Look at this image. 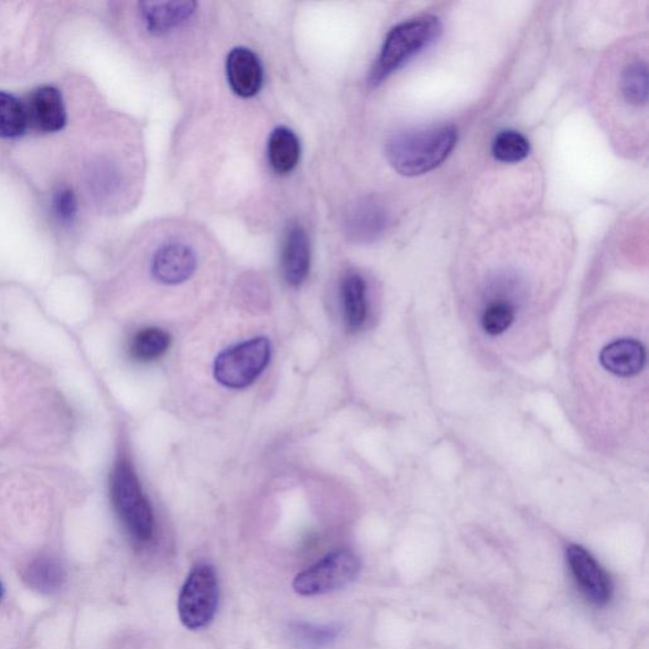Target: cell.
Instances as JSON below:
<instances>
[{
    "instance_id": "obj_5",
    "label": "cell",
    "mask_w": 649,
    "mask_h": 649,
    "mask_svg": "<svg viewBox=\"0 0 649 649\" xmlns=\"http://www.w3.org/2000/svg\"><path fill=\"white\" fill-rule=\"evenodd\" d=\"M361 563L350 550H336L299 573L293 589L300 596H318L338 592L359 576Z\"/></svg>"
},
{
    "instance_id": "obj_8",
    "label": "cell",
    "mask_w": 649,
    "mask_h": 649,
    "mask_svg": "<svg viewBox=\"0 0 649 649\" xmlns=\"http://www.w3.org/2000/svg\"><path fill=\"white\" fill-rule=\"evenodd\" d=\"M29 129L53 133L62 131L67 122V112L62 91L53 86L33 89L23 99Z\"/></svg>"
},
{
    "instance_id": "obj_10",
    "label": "cell",
    "mask_w": 649,
    "mask_h": 649,
    "mask_svg": "<svg viewBox=\"0 0 649 649\" xmlns=\"http://www.w3.org/2000/svg\"><path fill=\"white\" fill-rule=\"evenodd\" d=\"M196 2H142L139 15L151 36H165L188 24L197 13Z\"/></svg>"
},
{
    "instance_id": "obj_3",
    "label": "cell",
    "mask_w": 649,
    "mask_h": 649,
    "mask_svg": "<svg viewBox=\"0 0 649 649\" xmlns=\"http://www.w3.org/2000/svg\"><path fill=\"white\" fill-rule=\"evenodd\" d=\"M111 500L118 518L134 541L149 542L154 534V512L129 461H118L113 468Z\"/></svg>"
},
{
    "instance_id": "obj_11",
    "label": "cell",
    "mask_w": 649,
    "mask_h": 649,
    "mask_svg": "<svg viewBox=\"0 0 649 649\" xmlns=\"http://www.w3.org/2000/svg\"><path fill=\"white\" fill-rule=\"evenodd\" d=\"M227 80L236 96L251 98L263 86V67L259 57L247 47L231 50L226 62Z\"/></svg>"
},
{
    "instance_id": "obj_13",
    "label": "cell",
    "mask_w": 649,
    "mask_h": 649,
    "mask_svg": "<svg viewBox=\"0 0 649 649\" xmlns=\"http://www.w3.org/2000/svg\"><path fill=\"white\" fill-rule=\"evenodd\" d=\"M598 359L606 372L618 378H630L645 369L647 353L642 343L623 338L605 345Z\"/></svg>"
},
{
    "instance_id": "obj_14",
    "label": "cell",
    "mask_w": 649,
    "mask_h": 649,
    "mask_svg": "<svg viewBox=\"0 0 649 649\" xmlns=\"http://www.w3.org/2000/svg\"><path fill=\"white\" fill-rule=\"evenodd\" d=\"M389 210L377 198H365L354 205L347 218L350 238L360 242L375 241L389 226Z\"/></svg>"
},
{
    "instance_id": "obj_22",
    "label": "cell",
    "mask_w": 649,
    "mask_h": 649,
    "mask_svg": "<svg viewBox=\"0 0 649 649\" xmlns=\"http://www.w3.org/2000/svg\"><path fill=\"white\" fill-rule=\"evenodd\" d=\"M516 317L517 310L510 303L494 301L484 310L480 326L487 335L499 336L509 331Z\"/></svg>"
},
{
    "instance_id": "obj_7",
    "label": "cell",
    "mask_w": 649,
    "mask_h": 649,
    "mask_svg": "<svg viewBox=\"0 0 649 649\" xmlns=\"http://www.w3.org/2000/svg\"><path fill=\"white\" fill-rule=\"evenodd\" d=\"M566 561L581 594L589 603L604 606L612 601L614 586L609 573L586 548L578 544L569 545Z\"/></svg>"
},
{
    "instance_id": "obj_6",
    "label": "cell",
    "mask_w": 649,
    "mask_h": 649,
    "mask_svg": "<svg viewBox=\"0 0 649 649\" xmlns=\"http://www.w3.org/2000/svg\"><path fill=\"white\" fill-rule=\"evenodd\" d=\"M271 353V343L267 338L251 339L226 349L215 360L216 381L227 389H246L264 372Z\"/></svg>"
},
{
    "instance_id": "obj_17",
    "label": "cell",
    "mask_w": 649,
    "mask_h": 649,
    "mask_svg": "<svg viewBox=\"0 0 649 649\" xmlns=\"http://www.w3.org/2000/svg\"><path fill=\"white\" fill-rule=\"evenodd\" d=\"M66 572L63 564L52 558H39L24 571V581L42 594H53L64 586Z\"/></svg>"
},
{
    "instance_id": "obj_20",
    "label": "cell",
    "mask_w": 649,
    "mask_h": 649,
    "mask_svg": "<svg viewBox=\"0 0 649 649\" xmlns=\"http://www.w3.org/2000/svg\"><path fill=\"white\" fill-rule=\"evenodd\" d=\"M171 335L163 328H142L131 342V356L139 361H154L162 358L171 347Z\"/></svg>"
},
{
    "instance_id": "obj_4",
    "label": "cell",
    "mask_w": 649,
    "mask_h": 649,
    "mask_svg": "<svg viewBox=\"0 0 649 649\" xmlns=\"http://www.w3.org/2000/svg\"><path fill=\"white\" fill-rule=\"evenodd\" d=\"M220 601L217 573L213 564L201 562L191 570L179 597V615L183 626L199 630L215 619Z\"/></svg>"
},
{
    "instance_id": "obj_18",
    "label": "cell",
    "mask_w": 649,
    "mask_h": 649,
    "mask_svg": "<svg viewBox=\"0 0 649 649\" xmlns=\"http://www.w3.org/2000/svg\"><path fill=\"white\" fill-rule=\"evenodd\" d=\"M620 96L628 106L645 107L648 102V64L646 61L628 63L623 67L619 82Z\"/></svg>"
},
{
    "instance_id": "obj_12",
    "label": "cell",
    "mask_w": 649,
    "mask_h": 649,
    "mask_svg": "<svg viewBox=\"0 0 649 649\" xmlns=\"http://www.w3.org/2000/svg\"><path fill=\"white\" fill-rule=\"evenodd\" d=\"M281 266L284 280L290 285L300 286L306 281L311 266L310 241L299 224L289 226L284 234Z\"/></svg>"
},
{
    "instance_id": "obj_25",
    "label": "cell",
    "mask_w": 649,
    "mask_h": 649,
    "mask_svg": "<svg viewBox=\"0 0 649 649\" xmlns=\"http://www.w3.org/2000/svg\"><path fill=\"white\" fill-rule=\"evenodd\" d=\"M3 595H4V588H3L2 583H0V602H2Z\"/></svg>"
},
{
    "instance_id": "obj_19",
    "label": "cell",
    "mask_w": 649,
    "mask_h": 649,
    "mask_svg": "<svg viewBox=\"0 0 649 649\" xmlns=\"http://www.w3.org/2000/svg\"><path fill=\"white\" fill-rule=\"evenodd\" d=\"M29 130L23 100L0 90V139H17Z\"/></svg>"
},
{
    "instance_id": "obj_1",
    "label": "cell",
    "mask_w": 649,
    "mask_h": 649,
    "mask_svg": "<svg viewBox=\"0 0 649 649\" xmlns=\"http://www.w3.org/2000/svg\"><path fill=\"white\" fill-rule=\"evenodd\" d=\"M457 139V130L450 125L403 131L387 142L386 155L401 175H423L445 162Z\"/></svg>"
},
{
    "instance_id": "obj_9",
    "label": "cell",
    "mask_w": 649,
    "mask_h": 649,
    "mask_svg": "<svg viewBox=\"0 0 649 649\" xmlns=\"http://www.w3.org/2000/svg\"><path fill=\"white\" fill-rule=\"evenodd\" d=\"M197 255L185 242L173 241L160 247L151 260V273L160 283L175 285L187 282L197 269Z\"/></svg>"
},
{
    "instance_id": "obj_15",
    "label": "cell",
    "mask_w": 649,
    "mask_h": 649,
    "mask_svg": "<svg viewBox=\"0 0 649 649\" xmlns=\"http://www.w3.org/2000/svg\"><path fill=\"white\" fill-rule=\"evenodd\" d=\"M342 301L345 323L350 332L365 325L368 315L367 284L358 273H349L342 283Z\"/></svg>"
},
{
    "instance_id": "obj_16",
    "label": "cell",
    "mask_w": 649,
    "mask_h": 649,
    "mask_svg": "<svg viewBox=\"0 0 649 649\" xmlns=\"http://www.w3.org/2000/svg\"><path fill=\"white\" fill-rule=\"evenodd\" d=\"M268 158L275 173L281 175L291 173L301 158L298 134L286 128L275 129L268 141Z\"/></svg>"
},
{
    "instance_id": "obj_23",
    "label": "cell",
    "mask_w": 649,
    "mask_h": 649,
    "mask_svg": "<svg viewBox=\"0 0 649 649\" xmlns=\"http://www.w3.org/2000/svg\"><path fill=\"white\" fill-rule=\"evenodd\" d=\"M54 208L58 220L65 224L73 223L78 213V201L73 191L67 188L58 191L54 198Z\"/></svg>"
},
{
    "instance_id": "obj_2",
    "label": "cell",
    "mask_w": 649,
    "mask_h": 649,
    "mask_svg": "<svg viewBox=\"0 0 649 649\" xmlns=\"http://www.w3.org/2000/svg\"><path fill=\"white\" fill-rule=\"evenodd\" d=\"M442 30V22L435 15L417 17L393 28L369 73L370 86H379L411 58L432 46L440 39Z\"/></svg>"
},
{
    "instance_id": "obj_24",
    "label": "cell",
    "mask_w": 649,
    "mask_h": 649,
    "mask_svg": "<svg viewBox=\"0 0 649 649\" xmlns=\"http://www.w3.org/2000/svg\"><path fill=\"white\" fill-rule=\"evenodd\" d=\"M303 640H307V642L322 645L323 642H328L336 636V631L332 628H301L300 629Z\"/></svg>"
},
{
    "instance_id": "obj_21",
    "label": "cell",
    "mask_w": 649,
    "mask_h": 649,
    "mask_svg": "<svg viewBox=\"0 0 649 649\" xmlns=\"http://www.w3.org/2000/svg\"><path fill=\"white\" fill-rule=\"evenodd\" d=\"M530 143L518 131H502L493 142V155L497 162L516 164L529 155Z\"/></svg>"
}]
</instances>
